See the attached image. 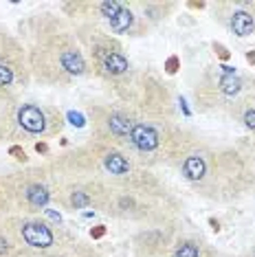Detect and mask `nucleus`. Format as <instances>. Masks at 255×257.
<instances>
[{"mask_svg":"<svg viewBox=\"0 0 255 257\" xmlns=\"http://www.w3.org/2000/svg\"><path fill=\"white\" fill-rule=\"evenodd\" d=\"M3 226L9 231L20 250H29L33 255H46L60 248V237L55 229L44 220H3Z\"/></svg>","mask_w":255,"mask_h":257,"instance_id":"1","label":"nucleus"},{"mask_svg":"<svg viewBox=\"0 0 255 257\" xmlns=\"http://www.w3.org/2000/svg\"><path fill=\"white\" fill-rule=\"evenodd\" d=\"M99 68L110 77H119V75H125L128 73V60L121 51H110L108 55L101 57L99 62Z\"/></svg>","mask_w":255,"mask_h":257,"instance_id":"7","label":"nucleus"},{"mask_svg":"<svg viewBox=\"0 0 255 257\" xmlns=\"http://www.w3.org/2000/svg\"><path fill=\"white\" fill-rule=\"evenodd\" d=\"M62 125L60 114L49 116L44 108L36 106V103H22V106L16 108V127H20L22 132L27 134H36V137H42V134L49 132V125Z\"/></svg>","mask_w":255,"mask_h":257,"instance_id":"4","label":"nucleus"},{"mask_svg":"<svg viewBox=\"0 0 255 257\" xmlns=\"http://www.w3.org/2000/svg\"><path fill=\"white\" fill-rule=\"evenodd\" d=\"M189 7H194V9H202V7H205V3H189Z\"/></svg>","mask_w":255,"mask_h":257,"instance_id":"24","label":"nucleus"},{"mask_svg":"<svg viewBox=\"0 0 255 257\" xmlns=\"http://www.w3.org/2000/svg\"><path fill=\"white\" fill-rule=\"evenodd\" d=\"M216 88L218 92L222 97H229V99H233L240 95V90H242V79L237 77V75H227V73H222V75H218L216 77Z\"/></svg>","mask_w":255,"mask_h":257,"instance_id":"10","label":"nucleus"},{"mask_svg":"<svg viewBox=\"0 0 255 257\" xmlns=\"http://www.w3.org/2000/svg\"><path fill=\"white\" fill-rule=\"evenodd\" d=\"M9 154L14 156L16 161H22V163H27V152L20 148V145H11L9 148Z\"/></svg>","mask_w":255,"mask_h":257,"instance_id":"15","label":"nucleus"},{"mask_svg":"<svg viewBox=\"0 0 255 257\" xmlns=\"http://www.w3.org/2000/svg\"><path fill=\"white\" fill-rule=\"evenodd\" d=\"M178 66H181V62H178V57L176 55H172L170 60H167V64H165V71L170 73V75H174L178 71Z\"/></svg>","mask_w":255,"mask_h":257,"instance_id":"17","label":"nucleus"},{"mask_svg":"<svg viewBox=\"0 0 255 257\" xmlns=\"http://www.w3.org/2000/svg\"><path fill=\"white\" fill-rule=\"evenodd\" d=\"M27 81V66L22 49L7 31L0 29V95L9 97V92Z\"/></svg>","mask_w":255,"mask_h":257,"instance_id":"3","label":"nucleus"},{"mask_svg":"<svg viewBox=\"0 0 255 257\" xmlns=\"http://www.w3.org/2000/svg\"><path fill=\"white\" fill-rule=\"evenodd\" d=\"M101 167H103V172L110 174L112 178H125L128 174L132 172L130 159H128L125 154H121V152H117V150L103 152V156H101Z\"/></svg>","mask_w":255,"mask_h":257,"instance_id":"6","label":"nucleus"},{"mask_svg":"<svg viewBox=\"0 0 255 257\" xmlns=\"http://www.w3.org/2000/svg\"><path fill=\"white\" fill-rule=\"evenodd\" d=\"M229 27H231V31H233L237 38H246V36H251V33H253L255 20H253V16L248 14V11L237 9V11H233V14H231Z\"/></svg>","mask_w":255,"mask_h":257,"instance_id":"8","label":"nucleus"},{"mask_svg":"<svg viewBox=\"0 0 255 257\" xmlns=\"http://www.w3.org/2000/svg\"><path fill=\"white\" fill-rule=\"evenodd\" d=\"M242 121H244V125H246V127H251V130H255V108L246 110L244 116H242Z\"/></svg>","mask_w":255,"mask_h":257,"instance_id":"16","label":"nucleus"},{"mask_svg":"<svg viewBox=\"0 0 255 257\" xmlns=\"http://www.w3.org/2000/svg\"><path fill=\"white\" fill-rule=\"evenodd\" d=\"M0 187L7 200L11 198L18 207L29 211H40L51 202V189L40 178L27 180L22 174H11V176L0 178Z\"/></svg>","mask_w":255,"mask_h":257,"instance_id":"2","label":"nucleus"},{"mask_svg":"<svg viewBox=\"0 0 255 257\" xmlns=\"http://www.w3.org/2000/svg\"><path fill=\"white\" fill-rule=\"evenodd\" d=\"M174 257H202V246L196 239H183L174 246Z\"/></svg>","mask_w":255,"mask_h":257,"instance_id":"13","label":"nucleus"},{"mask_svg":"<svg viewBox=\"0 0 255 257\" xmlns=\"http://www.w3.org/2000/svg\"><path fill=\"white\" fill-rule=\"evenodd\" d=\"M97 9H99V16H103V18L110 22L119 16V11L123 9V3H117V0H103V3H97Z\"/></svg>","mask_w":255,"mask_h":257,"instance_id":"14","label":"nucleus"},{"mask_svg":"<svg viewBox=\"0 0 255 257\" xmlns=\"http://www.w3.org/2000/svg\"><path fill=\"white\" fill-rule=\"evenodd\" d=\"M103 233H106V226H95V229L90 231L92 237H103Z\"/></svg>","mask_w":255,"mask_h":257,"instance_id":"20","label":"nucleus"},{"mask_svg":"<svg viewBox=\"0 0 255 257\" xmlns=\"http://www.w3.org/2000/svg\"><path fill=\"white\" fill-rule=\"evenodd\" d=\"M108 25H110V31L112 33H128L132 29V25H135V14L130 11L128 5H123V9L119 11V16L114 20H110Z\"/></svg>","mask_w":255,"mask_h":257,"instance_id":"11","label":"nucleus"},{"mask_svg":"<svg viewBox=\"0 0 255 257\" xmlns=\"http://www.w3.org/2000/svg\"><path fill=\"white\" fill-rule=\"evenodd\" d=\"M0 257H20V248L0 222Z\"/></svg>","mask_w":255,"mask_h":257,"instance_id":"12","label":"nucleus"},{"mask_svg":"<svg viewBox=\"0 0 255 257\" xmlns=\"http://www.w3.org/2000/svg\"><path fill=\"white\" fill-rule=\"evenodd\" d=\"M246 62L248 64H255V51H248V53H246Z\"/></svg>","mask_w":255,"mask_h":257,"instance_id":"23","label":"nucleus"},{"mask_svg":"<svg viewBox=\"0 0 255 257\" xmlns=\"http://www.w3.org/2000/svg\"><path fill=\"white\" fill-rule=\"evenodd\" d=\"M36 152L38 154H46V152H49V145L46 143H36Z\"/></svg>","mask_w":255,"mask_h":257,"instance_id":"21","label":"nucleus"},{"mask_svg":"<svg viewBox=\"0 0 255 257\" xmlns=\"http://www.w3.org/2000/svg\"><path fill=\"white\" fill-rule=\"evenodd\" d=\"M16 127V110H11L7 97L0 95V141H7Z\"/></svg>","mask_w":255,"mask_h":257,"instance_id":"9","label":"nucleus"},{"mask_svg":"<svg viewBox=\"0 0 255 257\" xmlns=\"http://www.w3.org/2000/svg\"><path fill=\"white\" fill-rule=\"evenodd\" d=\"M5 209H7V198H5V191H3V187H0V215L5 213Z\"/></svg>","mask_w":255,"mask_h":257,"instance_id":"19","label":"nucleus"},{"mask_svg":"<svg viewBox=\"0 0 255 257\" xmlns=\"http://www.w3.org/2000/svg\"><path fill=\"white\" fill-rule=\"evenodd\" d=\"M128 143L141 152V154H154V152H159L161 143H163V134L156 130L152 123L132 119V130H130V137H128Z\"/></svg>","mask_w":255,"mask_h":257,"instance_id":"5","label":"nucleus"},{"mask_svg":"<svg viewBox=\"0 0 255 257\" xmlns=\"http://www.w3.org/2000/svg\"><path fill=\"white\" fill-rule=\"evenodd\" d=\"M213 51H216V53H218L220 60H229V57H231V53L227 51V46H222L220 42H213Z\"/></svg>","mask_w":255,"mask_h":257,"instance_id":"18","label":"nucleus"},{"mask_svg":"<svg viewBox=\"0 0 255 257\" xmlns=\"http://www.w3.org/2000/svg\"><path fill=\"white\" fill-rule=\"evenodd\" d=\"M209 224H211V229L216 231V233L220 231V222H218V220H213V218H211V220H209Z\"/></svg>","mask_w":255,"mask_h":257,"instance_id":"22","label":"nucleus"}]
</instances>
